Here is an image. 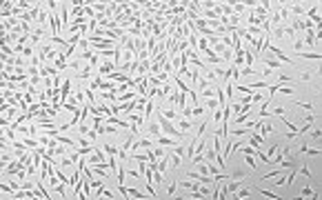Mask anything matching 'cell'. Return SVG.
I'll use <instances>...</instances> for the list:
<instances>
[{"instance_id": "5", "label": "cell", "mask_w": 322, "mask_h": 200, "mask_svg": "<svg viewBox=\"0 0 322 200\" xmlns=\"http://www.w3.org/2000/svg\"><path fill=\"white\" fill-rule=\"evenodd\" d=\"M298 58H307V60H320V53L313 51V53H298Z\"/></svg>"}, {"instance_id": "3", "label": "cell", "mask_w": 322, "mask_h": 200, "mask_svg": "<svg viewBox=\"0 0 322 200\" xmlns=\"http://www.w3.org/2000/svg\"><path fill=\"white\" fill-rule=\"evenodd\" d=\"M296 178H298V169H291L289 176L285 178V185H287V187H293V180H296Z\"/></svg>"}, {"instance_id": "15", "label": "cell", "mask_w": 322, "mask_h": 200, "mask_svg": "<svg viewBox=\"0 0 322 200\" xmlns=\"http://www.w3.org/2000/svg\"><path fill=\"white\" fill-rule=\"evenodd\" d=\"M153 180L156 182H162V174H160V171H153Z\"/></svg>"}, {"instance_id": "17", "label": "cell", "mask_w": 322, "mask_h": 200, "mask_svg": "<svg viewBox=\"0 0 322 200\" xmlns=\"http://www.w3.org/2000/svg\"><path fill=\"white\" fill-rule=\"evenodd\" d=\"M264 96H262V93H253V102H260Z\"/></svg>"}, {"instance_id": "2", "label": "cell", "mask_w": 322, "mask_h": 200, "mask_svg": "<svg viewBox=\"0 0 322 200\" xmlns=\"http://www.w3.org/2000/svg\"><path fill=\"white\" fill-rule=\"evenodd\" d=\"M300 154H309V156H320V149H311L309 145H300Z\"/></svg>"}, {"instance_id": "21", "label": "cell", "mask_w": 322, "mask_h": 200, "mask_svg": "<svg viewBox=\"0 0 322 200\" xmlns=\"http://www.w3.org/2000/svg\"><path fill=\"white\" fill-rule=\"evenodd\" d=\"M173 200H184V198H180V196H176V198H173Z\"/></svg>"}, {"instance_id": "10", "label": "cell", "mask_w": 322, "mask_h": 200, "mask_svg": "<svg viewBox=\"0 0 322 200\" xmlns=\"http://www.w3.org/2000/svg\"><path fill=\"white\" fill-rule=\"evenodd\" d=\"M311 194H313V189H311V185H307L305 189H302V194H300V196H302V198H307V196H311Z\"/></svg>"}, {"instance_id": "6", "label": "cell", "mask_w": 322, "mask_h": 200, "mask_svg": "<svg viewBox=\"0 0 322 200\" xmlns=\"http://www.w3.org/2000/svg\"><path fill=\"white\" fill-rule=\"evenodd\" d=\"M149 133H151V136H160V129H158V122H151V125H149Z\"/></svg>"}, {"instance_id": "9", "label": "cell", "mask_w": 322, "mask_h": 200, "mask_svg": "<svg viewBox=\"0 0 322 200\" xmlns=\"http://www.w3.org/2000/svg\"><path fill=\"white\" fill-rule=\"evenodd\" d=\"M298 174H302V176H307L309 180H311V178H313V176H311V171H309V167H307V165H302V167H300V171H298Z\"/></svg>"}, {"instance_id": "7", "label": "cell", "mask_w": 322, "mask_h": 200, "mask_svg": "<svg viewBox=\"0 0 322 200\" xmlns=\"http://www.w3.org/2000/svg\"><path fill=\"white\" fill-rule=\"evenodd\" d=\"M213 93H215V87L213 89H202V93H198V96H202V98H215Z\"/></svg>"}, {"instance_id": "20", "label": "cell", "mask_w": 322, "mask_h": 200, "mask_svg": "<svg viewBox=\"0 0 322 200\" xmlns=\"http://www.w3.org/2000/svg\"><path fill=\"white\" fill-rule=\"evenodd\" d=\"M293 200H307V198H302V196H296V198H293Z\"/></svg>"}, {"instance_id": "11", "label": "cell", "mask_w": 322, "mask_h": 200, "mask_svg": "<svg viewBox=\"0 0 322 200\" xmlns=\"http://www.w3.org/2000/svg\"><path fill=\"white\" fill-rule=\"evenodd\" d=\"M247 158V165L251 167V169H258V165H255V160H253V156H244Z\"/></svg>"}, {"instance_id": "16", "label": "cell", "mask_w": 322, "mask_h": 200, "mask_svg": "<svg viewBox=\"0 0 322 200\" xmlns=\"http://www.w3.org/2000/svg\"><path fill=\"white\" fill-rule=\"evenodd\" d=\"M100 71H102V73H109V71H111V65H102Z\"/></svg>"}, {"instance_id": "12", "label": "cell", "mask_w": 322, "mask_h": 200, "mask_svg": "<svg viewBox=\"0 0 322 200\" xmlns=\"http://www.w3.org/2000/svg\"><path fill=\"white\" fill-rule=\"evenodd\" d=\"M222 120V109H218V111H213V122H220Z\"/></svg>"}, {"instance_id": "14", "label": "cell", "mask_w": 322, "mask_h": 200, "mask_svg": "<svg viewBox=\"0 0 322 200\" xmlns=\"http://www.w3.org/2000/svg\"><path fill=\"white\" fill-rule=\"evenodd\" d=\"M162 116H165L167 120H169V118H176V111H173V109H167V111L162 113Z\"/></svg>"}, {"instance_id": "4", "label": "cell", "mask_w": 322, "mask_h": 200, "mask_svg": "<svg viewBox=\"0 0 322 200\" xmlns=\"http://www.w3.org/2000/svg\"><path fill=\"white\" fill-rule=\"evenodd\" d=\"M267 87H269V82H264V80H258V82H251V84H249L251 91H255V89H267Z\"/></svg>"}, {"instance_id": "1", "label": "cell", "mask_w": 322, "mask_h": 200, "mask_svg": "<svg viewBox=\"0 0 322 200\" xmlns=\"http://www.w3.org/2000/svg\"><path fill=\"white\" fill-rule=\"evenodd\" d=\"M158 122H160V127H162V129H165V131L169 133V136H173V138H176L178 142L184 138V133H182V131H178V129H176V127L171 125V122H169V120H167V118L162 116V113H158Z\"/></svg>"}, {"instance_id": "19", "label": "cell", "mask_w": 322, "mask_h": 200, "mask_svg": "<svg viewBox=\"0 0 322 200\" xmlns=\"http://www.w3.org/2000/svg\"><path fill=\"white\" fill-rule=\"evenodd\" d=\"M293 47H296V51H300V47H302V40H296V42H293Z\"/></svg>"}, {"instance_id": "18", "label": "cell", "mask_w": 322, "mask_h": 200, "mask_svg": "<svg viewBox=\"0 0 322 200\" xmlns=\"http://www.w3.org/2000/svg\"><path fill=\"white\" fill-rule=\"evenodd\" d=\"M309 200H320V191H313V194H311V198Z\"/></svg>"}, {"instance_id": "13", "label": "cell", "mask_w": 322, "mask_h": 200, "mask_svg": "<svg viewBox=\"0 0 322 200\" xmlns=\"http://www.w3.org/2000/svg\"><path fill=\"white\" fill-rule=\"evenodd\" d=\"M171 160H173V169L178 171V167L182 165V163H180V156H171Z\"/></svg>"}, {"instance_id": "8", "label": "cell", "mask_w": 322, "mask_h": 200, "mask_svg": "<svg viewBox=\"0 0 322 200\" xmlns=\"http://www.w3.org/2000/svg\"><path fill=\"white\" fill-rule=\"evenodd\" d=\"M260 194H262V196H267V198H271V200H285V198H280V196H276V194L267 191V189H260Z\"/></svg>"}]
</instances>
